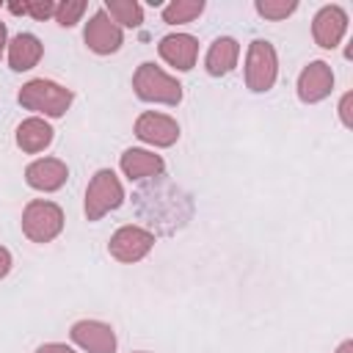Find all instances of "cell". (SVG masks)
<instances>
[{
    "instance_id": "obj_3",
    "label": "cell",
    "mask_w": 353,
    "mask_h": 353,
    "mask_svg": "<svg viewBox=\"0 0 353 353\" xmlns=\"http://www.w3.org/2000/svg\"><path fill=\"white\" fill-rule=\"evenodd\" d=\"M121 204H124V188L119 176L110 168H99L85 188V218L99 221L102 215H108L110 210H119Z\"/></svg>"
},
{
    "instance_id": "obj_13",
    "label": "cell",
    "mask_w": 353,
    "mask_h": 353,
    "mask_svg": "<svg viewBox=\"0 0 353 353\" xmlns=\"http://www.w3.org/2000/svg\"><path fill=\"white\" fill-rule=\"evenodd\" d=\"M157 52L165 63L176 66L179 72H188L196 66V55H199V41L190 33H168L160 39Z\"/></svg>"
},
{
    "instance_id": "obj_23",
    "label": "cell",
    "mask_w": 353,
    "mask_h": 353,
    "mask_svg": "<svg viewBox=\"0 0 353 353\" xmlns=\"http://www.w3.org/2000/svg\"><path fill=\"white\" fill-rule=\"evenodd\" d=\"M350 105H353V94L347 91L342 99H339V119L345 127H353V113H350Z\"/></svg>"
},
{
    "instance_id": "obj_18",
    "label": "cell",
    "mask_w": 353,
    "mask_h": 353,
    "mask_svg": "<svg viewBox=\"0 0 353 353\" xmlns=\"http://www.w3.org/2000/svg\"><path fill=\"white\" fill-rule=\"evenodd\" d=\"M105 14L124 28H138L143 22V8L135 0H105Z\"/></svg>"
},
{
    "instance_id": "obj_20",
    "label": "cell",
    "mask_w": 353,
    "mask_h": 353,
    "mask_svg": "<svg viewBox=\"0 0 353 353\" xmlns=\"http://www.w3.org/2000/svg\"><path fill=\"white\" fill-rule=\"evenodd\" d=\"M254 8L265 19H287L298 8V3L295 0H256Z\"/></svg>"
},
{
    "instance_id": "obj_21",
    "label": "cell",
    "mask_w": 353,
    "mask_h": 353,
    "mask_svg": "<svg viewBox=\"0 0 353 353\" xmlns=\"http://www.w3.org/2000/svg\"><path fill=\"white\" fill-rule=\"evenodd\" d=\"M85 8H88V3H83V0H63L55 6V22L63 28H72L74 22H80Z\"/></svg>"
},
{
    "instance_id": "obj_5",
    "label": "cell",
    "mask_w": 353,
    "mask_h": 353,
    "mask_svg": "<svg viewBox=\"0 0 353 353\" xmlns=\"http://www.w3.org/2000/svg\"><path fill=\"white\" fill-rule=\"evenodd\" d=\"M63 229V210L55 201L33 199L22 212V232L33 243H50Z\"/></svg>"
},
{
    "instance_id": "obj_11",
    "label": "cell",
    "mask_w": 353,
    "mask_h": 353,
    "mask_svg": "<svg viewBox=\"0 0 353 353\" xmlns=\"http://www.w3.org/2000/svg\"><path fill=\"white\" fill-rule=\"evenodd\" d=\"M72 342L88 353H116V334L108 323L99 320H77L69 331Z\"/></svg>"
},
{
    "instance_id": "obj_17",
    "label": "cell",
    "mask_w": 353,
    "mask_h": 353,
    "mask_svg": "<svg viewBox=\"0 0 353 353\" xmlns=\"http://www.w3.org/2000/svg\"><path fill=\"white\" fill-rule=\"evenodd\" d=\"M52 127L39 119V116H30L25 119L19 127H17V146L28 154H36V152H44L50 143H52Z\"/></svg>"
},
{
    "instance_id": "obj_9",
    "label": "cell",
    "mask_w": 353,
    "mask_h": 353,
    "mask_svg": "<svg viewBox=\"0 0 353 353\" xmlns=\"http://www.w3.org/2000/svg\"><path fill=\"white\" fill-rule=\"evenodd\" d=\"M334 91V72L325 61H312L303 66V72L298 74V97L306 105H314L320 99H325Z\"/></svg>"
},
{
    "instance_id": "obj_12",
    "label": "cell",
    "mask_w": 353,
    "mask_h": 353,
    "mask_svg": "<svg viewBox=\"0 0 353 353\" xmlns=\"http://www.w3.org/2000/svg\"><path fill=\"white\" fill-rule=\"evenodd\" d=\"M69 179V168L63 160L58 157H41V160H33L28 168H25V182L33 188V190H44V193H52L58 188H63Z\"/></svg>"
},
{
    "instance_id": "obj_1",
    "label": "cell",
    "mask_w": 353,
    "mask_h": 353,
    "mask_svg": "<svg viewBox=\"0 0 353 353\" xmlns=\"http://www.w3.org/2000/svg\"><path fill=\"white\" fill-rule=\"evenodd\" d=\"M17 99H19V105H22L25 110H36V113H44V116H50V119H61V116L69 110L74 94H72V88H66V85H61V83L36 77V80H28V83L19 88Z\"/></svg>"
},
{
    "instance_id": "obj_4",
    "label": "cell",
    "mask_w": 353,
    "mask_h": 353,
    "mask_svg": "<svg viewBox=\"0 0 353 353\" xmlns=\"http://www.w3.org/2000/svg\"><path fill=\"white\" fill-rule=\"evenodd\" d=\"M279 77V55L270 41L254 39L245 52V85L256 94L270 91Z\"/></svg>"
},
{
    "instance_id": "obj_22",
    "label": "cell",
    "mask_w": 353,
    "mask_h": 353,
    "mask_svg": "<svg viewBox=\"0 0 353 353\" xmlns=\"http://www.w3.org/2000/svg\"><path fill=\"white\" fill-rule=\"evenodd\" d=\"M55 6L58 3H52V0H30V3H25V14H30L33 19L44 22V19L55 17Z\"/></svg>"
},
{
    "instance_id": "obj_10",
    "label": "cell",
    "mask_w": 353,
    "mask_h": 353,
    "mask_svg": "<svg viewBox=\"0 0 353 353\" xmlns=\"http://www.w3.org/2000/svg\"><path fill=\"white\" fill-rule=\"evenodd\" d=\"M135 135L152 146H174L179 138V124L165 113L146 110L135 119Z\"/></svg>"
},
{
    "instance_id": "obj_28",
    "label": "cell",
    "mask_w": 353,
    "mask_h": 353,
    "mask_svg": "<svg viewBox=\"0 0 353 353\" xmlns=\"http://www.w3.org/2000/svg\"><path fill=\"white\" fill-rule=\"evenodd\" d=\"M8 11H11V14H25V3H11Z\"/></svg>"
},
{
    "instance_id": "obj_24",
    "label": "cell",
    "mask_w": 353,
    "mask_h": 353,
    "mask_svg": "<svg viewBox=\"0 0 353 353\" xmlns=\"http://www.w3.org/2000/svg\"><path fill=\"white\" fill-rule=\"evenodd\" d=\"M36 353H74L69 345H61V342H47V345H41Z\"/></svg>"
},
{
    "instance_id": "obj_26",
    "label": "cell",
    "mask_w": 353,
    "mask_h": 353,
    "mask_svg": "<svg viewBox=\"0 0 353 353\" xmlns=\"http://www.w3.org/2000/svg\"><path fill=\"white\" fill-rule=\"evenodd\" d=\"M6 44H8V33H6V22H0V55H3Z\"/></svg>"
},
{
    "instance_id": "obj_29",
    "label": "cell",
    "mask_w": 353,
    "mask_h": 353,
    "mask_svg": "<svg viewBox=\"0 0 353 353\" xmlns=\"http://www.w3.org/2000/svg\"><path fill=\"white\" fill-rule=\"evenodd\" d=\"M135 353H149V350H135Z\"/></svg>"
},
{
    "instance_id": "obj_2",
    "label": "cell",
    "mask_w": 353,
    "mask_h": 353,
    "mask_svg": "<svg viewBox=\"0 0 353 353\" xmlns=\"http://www.w3.org/2000/svg\"><path fill=\"white\" fill-rule=\"evenodd\" d=\"M132 88H135V97L143 102H160V105H179L182 102V83L149 61L135 69Z\"/></svg>"
},
{
    "instance_id": "obj_15",
    "label": "cell",
    "mask_w": 353,
    "mask_h": 353,
    "mask_svg": "<svg viewBox=\"0 0 353 353\" xmlns=\"http://www.w3.org/2000/svg\"><path fill=\"white\" fill-rule=\"evenodd\" d=\"M44 44L33 36V33H17L8 41V66L14 72H28L41 61Z\"/></svg>"
},
{
    "instance_id": "obj_7",
    "label": "cell",
    "mask_w": 353,
    "mask_h": 353,
    "mask_svg": "<svg viewBox=\"0 0 353 353\" xmlns=\"http://www.w3.org/2000/svg\"><path fill=\"white\" fill-rule=\"evenodd\" d=\"M83 41L91 52L97 55H110L121 47L124 36H121V28L105 14V8H99L88 22H85V30H83Z\"/></svg>"
},
{
    "instance_id": "obj_14",
    "label": "cell",
    "mask_w": 353,
    "mask_h": 353,
    "mask_svg": "<svg viewBox=\"0 0 353 353\" xmlns=\"http://www.w3.org/2000/svg\"><path fill=\"white\" fill-rule=\"evenodd\" d=\"M237 58H240V44H237L232 36H218V39L210 44L207 58H204L207 74H212V77L229 74V72L237 66Z\"/></svg>"
},
{
    "instance_id": "obj_19",
    "label": "cell",
    "mask_w": 353,
    "mask_h": 353,
    "mask_svg": "<svg viewBox=\"0 0 353 353\" xmlns=\"http://www.w3.org/2000/svg\"><path fill=\"white\" fill-rule=\"evenodd\" d=\"M201 11H204V0H174L163 8V22L185 25V22H193Z\"/></svg>"
},
{
    "instance_id": "obj_8",
    "label": "cell",
    "mask_w": 353,
    "mask_h": 353,
    "mask_svg": "<svg viewBox=\"0 0 353 353\" xmlns=\"http://www.w3.org/2000/svg\"><path fill=\"white\" fill-rule=\"evenodd\" d=\"M347 30V14L342 6H323L312 19V36L314 44L323 50H334Z\"/></svg>"
},
{
    "instance_id": "obj_25",
    "label": "cell",
    "mask_w": 353,
    "mask_h": 353,
    "mask_svg": "<svg viewBox=\"0 0 353 353\" xmlns=\"http://www.w3.org/2000/svg\"><path fill=\"white\" fill-rule=\"evenodd\" d=\"M8 270H11V254H8V248L0 245V279H6Z\"/></svg>"
},
{
    "instance_id": "obj_16",
    "label": "cell",
    "mask_w": 353,
    "mask_h": 353,
    "mask_svg": "<svg viewBox=\"0 0 353 353\" xmlns=\"http://www.w3.org/2000/svg\"><path fill=\"white\" fill-rule=\"evenodd\" d=\"M119 165H121L124 176H130V179L160 176V174H163V168H165L163 157H160V154H154V152H146V149H127V152L121 154Z\"/></svg>"
},
{
    "instance_id": "obj_6",
    "label": "cell",
    "mask_w": 353,
    "mask_h": 353,
    "mask_svg": "<svg viewBox=\"0 0 353 353\" xmlns=\"http://www.w3.org/2000/svg\"><path fill=\"white\" fill-rule=\"evenodd\" d=\"M154 245V234L149 229H141V226H121L113 232L110 243H108V251L113 259L119 262H141Z\"/></svg>"
},
{
    "instance_id": "obj_27",
    "label": "cell",
    "mask_w": 353,
    "mask_h": 353,
    "mask_svg": "<svg viewBox=\"0 0 353 353\" xmlns=\"http://www.w3.org/2000/svg\"><path fill=\"white\" fill-rule=\"evenodd\" d=\"M336 353H353V342H350V339H345V342L336 347Z\"/></svg>"
}]
</instances>
